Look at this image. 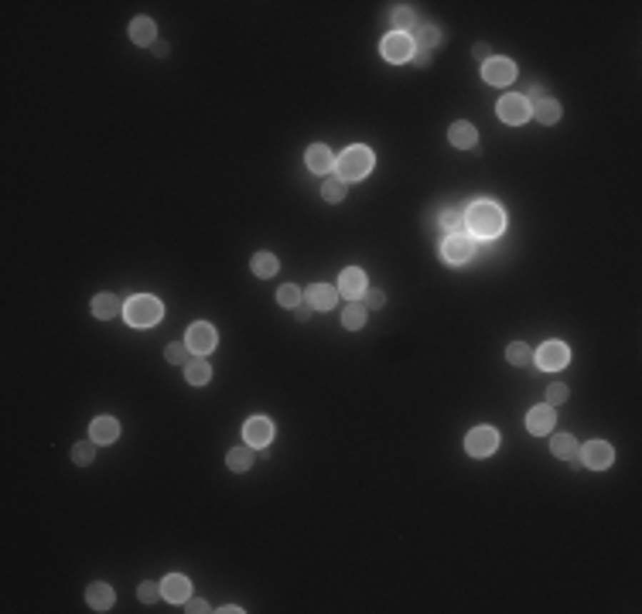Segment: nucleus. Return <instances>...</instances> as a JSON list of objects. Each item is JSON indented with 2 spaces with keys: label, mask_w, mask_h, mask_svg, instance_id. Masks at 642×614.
<instances>
[{
  "label": "nucleus",
  "mask_w": 642,
  "mask_h": 614,
  "mask_svg": "<svg viewBox=\"0 0 642 614\" xmlns=\"http://www.w3.org/2000/svg\"><path fill=\"white\" fill-rule=\"evenodd\" d=\"M250 270L256 276H264V280H266V276H274L277 270H281V263H277V256H274V253H266V249H264V253H253Z\"/></svg>",
  "instance_id": "nucleus-27"
},
{
  "label": "nucleus",
  "mask_w": 642,
  "mask_h": 614,
  "mask_svg": "<svg viewBox=\"0 0 642 614\" xmlns=\"http://www.w3.org/2000/svg\"><path fill=\"white\" fill-rule=\"evenodd\" d=\"M304 161H308V168H311L314 174H328V171H335V157H331V151L325 147V144H311L308 154H304Z\"/></svg>",
  "instance_id": "nucleus-18"
},
{
  "label": "nucleus",
  "mask_w": 642,
  "mask_h": 614,
  "mask_svg": "<svg viewBox=\"0 0 642 614\" xmlns=\"http://www.w3.org/2000/svg\"><path fill=\"white\" fill-rule=\"evenodd\" d=\"M321 198L331 201V205H335V201H342L345 198V181H338V178H328V181L321 184Z\"/></svg>",
  "instance_id": "nucleus-33"
},
{
  "label": "nucleus",
  "mask_w": 642,
  "mask_h": 614,
  "mask_svg": "<svg viewBox=\"0 0 642 614\" xmlns=\"http://www.w3.org/2000/svg\"><path fill=\"white\" fill-rule=\"evenodd\" d=\"M393 28L400 31V34H410V31L417 28V14H413V7H407V4H403V7H396V11H393Z\"/></svg>",
  "instance_id": "nucleus-30"
},
{
  "label": "nucleus",
  "mask_w": 642,
  "mask_h": 614,
  "mask_svg": "<svg viewBox=\"0 0 642 614\" xmlns=\"http://www.w3.org/2000/svg\"><path fill=\"white\" fill-rule=\"evenodd\" d=\"M304 297H308V304H311V307L328 311V307L338 304V287H328V283H311V287L304 291Z\"/></svg>",
  "instance_id": "nucleus-16"
},
{
  "label": "nucleus",
  "mask_w": 642,
  "mask_h": 614,
  "mask_svg": "<svg viewBox=\"0 0 642 614\" xmlns=\"http://www.w3.org/2000/svg\"><path fill=\"white\" fill-rule=\"evenodd\" d=\"M294 314H298V321H308V318H311V304H298Z\"/></svg>",
  "instance_id": "nucleus-43"
},
{
  "label": "nucleus",
  "mask_w": 642,
  "mask_h": 614,
  "mask_svg": "<svg viewBox=\"0 0 642 614\" xmlns=\"http://www.w3.org/2000/svg\"><path fill=\"white\" fill-rule=\"evenodd\" d=\"M124 311V304L113 297V293H96L93 297V314L99 318V321H110V318H116Z\"/></svg>",
  "instance_id": "nucleus-22"
},
{
  "label": "nucleus",
  "mask_w": 642,
  "mask_h": 614,
  "mask_svg": "<svg viewBox=\"0 0 642 614\" xmlns=\"http://www.w3.org/2000/svg\"><path fill=\"white\" fill-rule=\"evenodd\" d=\"M124 318L134 328H151V324H157L164 318V304L157 297L141 293V297H130V304H124Z\"/></svg>",
  "instance_id": "nucleus-3"
},
{
  "label": "nucleus",
  "mask_w": 642,
  "mask_h": 614,
  "mask_svg": "<svg viewBox=\"0 0 642 614\" xmlns=\"http://www.w3.org/2000/svg\"><path fill=\"white\" fill-rule=\"evenodd\" d=\"M130 41L151 48L157 41V24L151 17H134V21H130Z\"/></svg>",
  "instance_id": "nucleus-19"
},
{
  "label": "nucleus",
  "mask_w": 642,
  "mask_h": 614,
  "mask_svg": "<svg viewBox=\"0 0 642 614\" xmlns=\"http://www.w3.org/2000/svg\"><path fill=\"white\" fill-rule=\"evenodd\" d=\"M578 454H581V460H584V464H588L591 471H605L611 460H615V451H611V447L605 444V441H591V444L581 447Z\"/></svg>",
  "instance_id": "nucleus-11"
},
{
  "label": "nucleus",
  "mask_w": 642,
  "mask_h": 614,
  "mask_svg": "<svg viewBox=\"0 0 642 614\" xmlns=\"http://www.w3.org/2000/svg\"><path fill=\"white\" fill-rule=\"evenodd\" d=\"M465 226L471 229V236L478 239H496L506 229V215L496 201H475L468 212H465Z\"/></svg>",
  "instance_id": "nucleus-1"
},
{
  "label": "nucleus",
  "mask_w": 642,
  "mask_h": 614,
  "mask_svg": "<svg viewBox=\"0 0 642 614\" xmlns=\"http://www.w3.org/2000/svg\"><path fill=\"white\" fill-rule=\"evenodd\" d=\"M441 226H444L448 236H461V232L468 229V226H465V212H458V208H448V212L441 215Z\"/></svg>",
  "instance_id": "nucleus-31"
},
{
  "label": "nucleus",
  "mask_w": 642,
  "mask_h": 614,
  "mask_svg": "<svg viewBox=\"0 0 642 614\" xmlns=\"http://www.w3.org/2000/svg\"><path fill=\"white\" fill-rule=\"evenodd\" d=\"M216 341H219L216 328H212V324H205V321L191 324V328H189V338H185V345H189L195 355H209L212 348H216Z\"/></svg>",
  "instance_id": "nucleus-9"
},
{
  "label": "nucleus",
  "mask_w": 642,
  "mask_h": 614,
  "mask_svg": "<svg viewBox=\"0 0 642 614\" xmlns=\"http://www.w3.org/2000/svg\"><path fill=\"white\" fill-rule=\"evenodd\" d=\"M185 611H191V614H205V611H212L209 604H205L202 598H189L185 600Z\"/></svg>",
  "instance_id": "nucleus-40"
},
{
  "label": "nucleus",
  "mask_w": 642,
  "mask_h": 614,
  "mask_svg": "<svg viewBox=\"0 0 642 614\" xmlns=\"http://www.w3.org/2000/svg\"><path fill=\"white\" fill-rule=\"evenodd\" d=\"M338 293H342V297H348V301H356V297H362V293H366V273H362L359 266H348V270H342V276H338Z\"/></svg>",
  "instance_id": "nucleus-15"
},
{
  "label": "nucleus",
  "mask_w": 642,
  "mask_h": 614,
  "mask_svg": "<svg viewBox=\"0 0 642 614\" xmlns=\"http://www.w3.org/2000/svg\"><path fill=\"white\" fill-rule=\"evenodd\" d=\"M277 304H281V307H291V311H294V307L301 304V291L294 287V283H284L281 291H277Z\"/></svg>",
  "instance_id": "nucleus-35"
},
{
  "label": "nucleus",
  "mask_w": 642,
  "mask_h": 614,
  "mask_svg": "<svg viewBox=\"0 0 642 614\" xmlns=\"http://www.w3.org/2000/svg\"><path fill=\"white\" fill-rule=\"evenodd\" d=\"M362 301H366V304H362V307H376V311H379V307L386 304V293H383V291H369V287H366V293H362Z\"/></svg>",
  "instance_id": "nucleus-39"
},
{
  "label": "nucleus",
  "mask_w": 642,
  "mask_h": 614,
  "mask_svg": "<svg viewBox=\"0 0 642 614\" xmlns=\"http://www.w3.org/2000/svg\"><path fill=\"white\" fill-rule=\"evenodd\" d=\"M564 399H567V386L564 383H553L547 389V403H550V406H561Z\"/></svg>",
  "instance_id": "nucleus-38"
},
{
  "label": "nucleus",
  "mask_w": 642,
  "mask_h": 614,
  "mask_svg": "<svg viewBox=\"0 0 642 614\" xmlns=\"http://www.w3.org/2000/svg\"><path fill=\"white\" fill-rule=\"evenodd\" d=\"M243 441L253 447V451H264L270 441H274V423L266 416H250L246 427H243Z\"/></svg>",
  "instance_id": "nucleus-8"
},
{
  "label": "nucleus",
  "mask_w": 642,
  "mask_h": 614,
  "mask_svg": "<svg viewBox=\"0 0 642 614\" xmlns=\"http://www.w3.org/2000/svg\"><path fill=\"white\" fill-rule=\"evenodd\" d=\"M113 600H116V594H113L110 583H103V580L89 583V590H86V604H89L93 611H110Z\"/></svg>",
  "instance_id": "nucleus-17"
},
{
  "label": "nucleus",
  "mask_w": 642,
  "mask_h": 614,
  "mask_svg": "<svg viewBox=\"0 0 642 614\" xmlns=\"http://www.w3.org/2000/svg\"><path fill=\"white\" fill-rule=\"evenodd\" d=\"M226 464H229V471H236V475L250 471V468H253V447H250V444L233 447V451L226 454Z\"/></svg>",
  "instance_id": "nucleus-24"
},
{
  "label": "nucleus",
  "mask_w": 642,
  "mask_h": 614,
  "mask_svg": "<svg viewBox=\"0 0 642 614\" xmlns=\"http://www.w3.org/2000/svg\"><path fill=\"white\" fill-rule=\"evenodd\" d=\"M379 51H383V59H386V61H393V65H403V61L413 59V41H410V34H400V31H393V34H386V38H383Z\"/></svg>",
  "instance_id": "nucleus-5"
},
{
  "label": "nucleus",
  "mask_w": 642,
  "mask_h": 614,
  "mask_svg": "<svg viewBox=\"0 0 642 614\" xmlns=\"http://www.w3.org/2000/svg\"><path fill=\"white\" fill-rule=\"evenodd\" d=\"M536 358V366L547 368V372H557V368H564L571 362V348H567L564 341H543L540 345V352L533 355Z\"/></svg>",
  "instance_id": "nucleus-6"
},
{
  "label": "nucleus",
  "mask_w": 642,
  "mask_h": 614,
  "mask_svg": "<svg viewBox=\"0 0 642 614\" xmlns=\"http://www.w3.org/2000/svg\"><path fill=\"white\" fill-rule=\"evenodd\" d=\"M362 324H366V307L356 304V301H348V307L342 311V328L345 331H359Z\"/></svg>",
  "instance_id": "nucleus-29"
},
{
  "label": "nucleus",
  "mask_w": 642,
  "mask_h": 614,
  "mask_svg": "<svg viewBox=\"0 0 642 614\" xmlns=\"http://www.w3.org/2000/svg\"><path fill=\"white\" fill-rule=\"evenodd\" d=\"M410 41H413V48H423V51H431L434 45H441V31L434 28V24H417V28H413V34H410Z\"/></svg>",
  "instance_id": "nucleus-25"
},
{
  "label": "nucleus",
  "mask_w": 642,
  "mask_h": 614,
  "mask_svg": "<svg viewBox=\"0 0 642 614\" xmlns=\"http://www.w3.org/2000/svg\"><path fill=\"white\" fill-rule=\"evenodd\" d=\"M530 116H536L543 126H553L561 120V103L557 99H536V106H530Z\"/></svg>",
  "instance_id": "nucleus-23"
},
{
  "label": "nucleus",
  "mask_w": 642,
  "mask_h": 614,
  "mask_svg": "<svg viewBox=\"0 0 642 614\" xmlns=\"http://www.w3.org/2000/svg\"><path fill=\"white\" fill-rule=\"evenodd\" d=\"M482 79H486L488 86H513V79H516V65L513 59H488L482 61Z\"/></svg>",
  "instance_id": "nucleus-7"
},
{
  "label": "nucleus",
  "mask_w": 642,
  "mask_h": 614,
  "mask_svg": "<svg viewBox=\"0 0 642 614\" xmlns=\"http://www.w3.org/2000/svg\"><path fill=\"white\" fill-rule=\"evenodd\" d=\"M471 253H475V239L471 236H448L444 239V260L448 263H468Z\"/></svg>",
  "instance_id": "nucleus-13"
},
{
  "label": "nucleus",
  "mask_w": 642,
  "mask_h": 614,
  "mask_svg": "<svg viewBox=\"0 0 642 614\" xmlns=\"http://www.w3.org/2000/svg\"><path fill=\"white\" fill-rule=\"evenodd\" d=\"M161 598L171 600V604H185V600L191 598L189 577H181V573H171V577H164V580H161Z\"/></svg>",
  "instance_id": "nucleus-14"
},
{
  "label": "nucleus",
  "mask_w": 642,
  "mask_h": 614,
  "mask_svg": "<svg viewBox=\"0 0 642 614\" xmlns=\"http://www.w3.org/2000/svg\"><path fill=\"white\" fill-rule=\"evenodd\" d=\"M550 451H553V458L574 460V458H578V441H574L571 433H553V441H550Z\"/></svg>",
  "instance_id": "nucleus-26"
},
{
  "label": "nucleus",
  "mask_w": 642,
  "mask_h": 614,
  "mask_svg": "<svg viewBox=\"0 0 642 614\" xmlns=\"http://www.w3.org/2000/svg\"><path fill=\"white\" fill-rule=\"evenodd\" d=\"M335 178L338 181H359V178H366L369 171H373V151L369 147H348V151L335 161Z\"/></svg>",
  "instance_id": "nucleus-2"
},
{
  "label": "nucleus",
  "mask_w": 642,
  "mask_h": 614,
  "mask_svg": "<svg viewBox=\"0 0 642 614\" xmlns=\"http://www.w3.org/2000/svg\"><path fill=\"white\" fill-rule=\"evenodd\" d=\"M151 51H154L157 59H164V55L171 51V45H168V41H154V45H151Z\"/></svg>",
  "instance_id": "nucleus-42"
},
{
  "label": "nucleus",
  "mask_w": 642,
  "mask_h": 614,
  "mask_svg": "<svg viewBox=\"0 0 642 614\" xmlns=\"http://www.w3.org/2000/svg\"><path fill=\"white\" fill-rule=\"evenodd\" d=\"M471 51H475V59H486V61L492 59V55H488V45H482V41H478V45L471 48Z\"/></svg>",
  "instance_id": "nucleus-44"
},
{
  "label": "nucleus",
  "mask_w": 642,
  "mask_h": 614,
  "mask_svg": "<svg viewBox=\"0 0 642 614\" xmlns=\"http://www.w3.org/2000/svg\"><path fill=\"white\" fill-rule=\"evenodd\" d=\"M96 458V441H89V444H76L72 447V460H76L79 468H86V464H93Z\"/></svg>",
  "instance_id": "nucleus-36"
},
{
  "label": "nucleus",
  "mask_w": 642,
  "mask_h": 614,
  "mask_svg": "<svg viewBox=\"0 0 642 614\" xmlns=\"http://www.w3.org/2000/svg\"><path fill=\"white\" fill-rule=\"evenodd\" d=\"M185 379H189L191 386H205L212 379V366L202 362V358H189V362H185Z\"/></svg>",
  "instance_id": "nucleus-28"
},
{
  "label": "nucleus",
  "mask_w": 642,
  "mask_h": 614,
  "mask_svg": "<svg viewBox=\"0 0 642 614\" xmlns=\"http://www.w3.org/2000/svg\"><path fill=\"white\" fill-rule=\"evenodd\" d=\"M137 598H141L144 604H151V600H157V598H161V587H157L154 580L141 583V587H137Z\"/></svg>",
  "instance_id": "nucleus-37"
},
{
  "label": "nucleus",
  "mask_w": 642,
  "mask_h": 614,
  "mask_svg": "<svg viewBox=\"0 0 642 614\" xmlns=\"http://www.w3.org/2000/svg\"><path fill=\"white\" fill-rule=\"evenodd\" d=\"M413 65H417V69H427V65H431V51H423V48H413Z\"/></svg>",
  "instance_id": "nucleus-41"
},
{
  "label": "nucleus",
  "mask_w": 642,
  "mask_h": 614,
  "mask_svg": "<svg viewBox=\"0 0 642 614\" xmlns=\"http://www.w3.org/2000/svg\"><path fill=\"white\" fill-rule=\"evenodd\" d=\"M189 345H181V341H171V345H168V348H164V358H168V362H171V366H185V362H189Z\"/></svg>",
  "instance_id": "nucleus-34"
},
{
  "label": "nucleus",
  "mask_w": 642,
  "mask_h": 614,
  "mask_svg": "<svg viewBox=\"0 0 642 614\" xmlns=\"http://www.w3.org/2000/svg\"><path fill=\"white\" fill-rule=\"evenodd\" d=\"M506 358L513 362V366H530L533 362V348L526 341H513L509 348H506Z\"/></svg>",
  "instance_id": "nucleus-32"
},
{
  "label": "nucleus",
  "mask_w": 642,
  "mask_h": 614,
  "mask_svg": "<svg viewBox=\"0 0 642 614\" xmlns=\"http://www.w3.org/2000/svg\"><path fill=\"white\" fill-rule=\"evenodd\" d=\"M496 447H499L496 427H475L468 437H465V451H468L471 458H488V454H496Z\"/></svg>",
  "instance_id": "nucleus-4"
},
{
  "label": "nucleus",
  "mask_w": 642,
  "mask_h": 614,
  "mask_svg": "<svg viewBox=\"0 0 642 614\" xmlns=\"http://www.w3.org/2000/svg\"><path fill=\"white\" fill-rule=\"evenodd\" d=\"M553 423H557V413H553V406H550V403H543V406H533L530 413H526V430H530L533 437H543V433H550V430H553Z\"/></svg>",
  "instance_id": "nucleus-12"
},
{
  "label": "nucleus",
  "mask_w": 642,
  "mask_h": 614,
  "mask_svg": "<svg viewBox=\"0 0 642 614\" xmlns=\"http://www.w3.org/2000/svg\"><path fill=\"white\" fill-rule=\"evenodd\" d=\"M448 140H451L454 147L468 151V147H475V144H478V130H475L468 120H458L451 130H448Z\"/></svg>",
  "instance_id": "nucleus-21"
},
{
  "label": "nucleus",
  "mask_w": 642,
  "mask_h": 614,
  "mask_svg": "<svg viewBox=\"0 0 642 614\" xmlns=\"http://www.w3.org/2000/svg\"><path fill=\"white\" fill-rule=\"evenodd\" d=\"M89 437H93L96 444H113V441L120 437V423H116L113 416H96L93 427H89Z\"/></svg>",
  "instance_id": "nucleus-20"
},
{
  "label": "nucleus",
  "mask_w": 642,
  "mask_h": 614,
  "mask_svg": "<svg viewBox=\"0 0 642 614\" xmlns=\"http://www.w3.org/2000/svg\"><path fill=\"white\" fill-rule=\"evenodd\" d=\"M496 109H499V120L513 123V126L530 120V99H526V96H502Z\"/></svg>",
  "instance_id": "nucleus-10"
}]
</instances>
